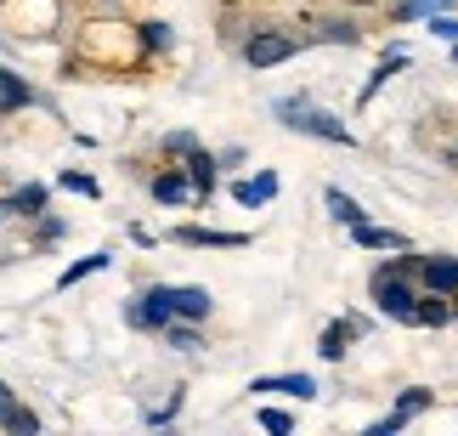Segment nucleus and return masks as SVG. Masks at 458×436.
<instances>
[{
	"label": "nucleus",
	"mask_w": 458,
	"mask_h": 436,
	"mask_svg": "<svg viewBox=\"0 0 458 436\" xmlns=\"http://www.w3.org/2000/svg\"><path fill=\"white\" fill-rule=\"evenodd\" d=\"M374 306L385 312V318H402V323H408L413 318V289L396 284L391 272H374Z\"/></svg>",
	"instance_id": "3"
},
{
	"label": "nucleus",
	"mask_w": 458,
	"mask_h": 436,
	"mask_svg": "<svg viewBox=\"0 0 458 436\" xmlns=\"http://www.w3.org/2000/svg\"><path fill=\"white\" fill-rule=\"evenodd\" d=\"M425 284L436 295H453L458 289V261H425Z\"/></svg>",
	"instance_id": "14"
},
{
	"label": "nucleus",
	"mask_w": 458,
	"mask_h": 436,
	"mask_svg": "<svg viewBox=\"0 0 458 436\" xmlns=\"http://www.w3.org/2000/svg\"><path fill=\"white\" fill-rule=\"evenodd\" d=\"M63 187H68V193H85V199H97V182L85 176V170H63Z\"/></svg>",
	"instance_id": "21"
},
{
	"label": "nucleus",
	"mask_w": 458,
	"mask_h": 436,
	"mask_svg": "<svg viewBox=\"0 0 458 436\" xmlns=\"http://www.w3.org/2000/svg\"><path fill=\"white\" fill-rule=\"evenodd\" d=\"M29 102H34L29 80L12 74V68H0V114H17V108H29Z\"/></svg>",
	"instance_id": "8"
},
{
	"label": "nucleus",
	"mask_w": 458,
	"mask_h": 436,
	"mask_svg": "<svg viewBox=\"0 0 458 436\" xmlns=\"http://www.w3.org/2000/svg\"><path fill=\"white\" fill-rule=\"evenodd\" d=\"M453 295H458V289H453ZM453 312H458V306H453Z\"/></svg>",
	"instance_id": "29"
},
{
	"label": "nucleus",
	"mask_w": 458,
	"mask_h": 436,
	"mask_svg": "<svg viewBox=\"0 0 458 436\" xmlns=\"http://www.w3.org/2000/svg\"><path fill=\"white\" fill-rule=\"evenodd\" d=\"M142 40H148V51H165V46H170V29H165V23H148Z\"/></svg>",
	"instance_id": "24"
},
{
	"label": "nucleus",
	"mask_w": 458,
	"mask_h": 436,
	"mask_svg": "<svg viewBox=\"0 0 458 436\" xmlns=\"http://www.w3.org/2000/svg\"><path fill=\"white\" fill-rule=\"evenodd\" d=\"M255 391H284V397H317V380L311 374H277V380H255Z\"/></svg>",
	"instance_id": "10"
},
{
	"label": "nucleus",
	"mask_w": 458,
	"mask_h": 436,
	"mask_svg": "<svg viewBox=\"0 0 458 436\" xmlns=\"http://www.w3.org/2000/svg\"><path fill=\"white\" fill-rule=\"evenodd\" d=\"M323 34H328V40H345V46L357 40V29H351V23H323Z\"/></svg>",
	"instance_id": "25"
},
{
	"label": "nucleus",
	"mask_w": 458,
	"mask_h": 436,
	"mask_svg": "<svg viewBox=\"0 0 458 436\" xmlns=\"http://www.w3.org/2000/svg\"><path fill=\"white\" fill-rule=\"evenodd\" d=\"M260 425H267V431H277V436H284V431H294V420H289L284 408H260Z\"/></svg>",
	"instance_id": "22"
},
{
	"label": "nucleus",
	"mask_w": 458,
	"mask_h": 436,
	"mask_svg": "<svg viewBox=\"0 0 458 436\" xmlns=\"http://www.w3.org/2000/svg\"><path fill=\"white\" fill-rule=\"evenodd\" d=\"M351 335H357V329H351V323H328V329H323V346H317V352H323V357H345Z\"/></svg>",
	"instance_id": "18"
},
{
	"label": "nucleus",
	"mask_w": 458,
	"mask_h": 436,
	"mask_svg": "<svg viewBox=\"0 0 458 436\" xmlns=\"http://www.w3.org/2000/svg\"><path fill=\"white\" fill-rule=\"evenodd\" d=\"M289 57H294V34H277V29L255 34V40L243 46V63L250 68H272V63H289Z\"/></svg>",
	"instance_id": "2"
},
{
	"label": "nucleus",
	"mask_w": 458,
	"mask_h": 436,
	"mask_svg": "<svg viewBox=\"0 0 458 436\" xmlns=\"http://www.w3.org/2000/svg\"><path fill=\"white\" fill-rule=\"evenodd\" d=\"M447 318H453V306H442V295H436V289H430V301H413V318H408V323H425V329H442Z\"/></svg>",
	"instance_id": "13"
},
{
	"label": "nucleus",
	"mask_w": 458,
	"mask_h": 436,
	"mask_svg": "<svg viewBox=\"0 0 458 436\" xmlns=\"http://www.w3.org/2000/svg\"><path fill=\"white\" fill-rule=\"evenodd\" d=\"M170 312H175V318H187V323H199V318H209V289H192V284H182V289H170Z\"/></svg>",
	"instance_id": "6"
},
{
	"label": "nucleus",
	"mask_w": 458,
	"mask_h": 436,
	"mask_svg": "<svg viewBox=\"0 0 458 436\" xmlns=\"http://www.w3.org/2000/svg\"><path fill=\"white\" fill-rule=\"evenodd\" d=\"M233 199H238V204H267V199H277V176H255V182H233Z\"/></svg>",
	"instance_id": "12"
},
{
	"label": "nucleus",
	"mask_w": 458,
	"mask_h": 436,
	"mask_svg": "<svg viewBox=\"0 0 458 436\" xmlns=\"http://www.w3.org/2000/svg\"><path fill=\"white\" fill-rule=\"evenodd\" d=\"M430 29L442 34V40H458V23H453V17H430Z\"/></svg>",
	"instance_id": "26"
},
{
	"label": "nucleus",
	"mask_w": 458,
	"mask_h": 436,
	"mask_svg": "<svg viewBox=\"0 0 458 436\" xmlns=\"http://www.w3.org/2000/svg\"><path fill=\"white\" fill-rule=\"evenodd\" d=\"M0 425H6V431H17V436H34V431H40V420H34V414H29L23 403H17V397H12L6 408H0Z\"/></svg>",
	"instance_id": "15"
},
{
	"label": "nucleus",
	"mask_w": 458,
	"mask_h": 436,
	"mask_svg": "<svg viewBox=\"0 0 458 436\" xmlns=\"http://www.w3.org/2000/svg\"><path fill=\"white\" fill-rule=\"evenodd\" d=\"M277 119H284L289 131H306V136H323V142H340V148H351L357 136H351L334 114H323V108H311L306 97H284L277 102Z\"/></svg>",
	"instance_id": "1"
},
{
	"label": "nucleus",
	"mask_w": 458,
	"mask_h": 436,
	"mask_svg": "<svg viewBox=\"0 0 458 436\" xmlns=\"http://www.w3.org/2000/svg\"><path fill=\"white\" fill-rule=\"evenodd\" d=\"M12 403V386H6V380H0V408H6Z\"/></svg>",
	"instance_id": "28"
},
{
	"label": "nucleus",
	"mask_w": 458,
	"mask_h": 436,
	"mask_svg": "<svg viewBox=\"0 0 458 436\" xmlns=\"http://www.w3.org/2000/svg\"><path fill=\"white\" fill-rule=\"evenodd\" d=\"M357 244L362 250H408L402 233H391V227H368V221H357Z\"/></svg>",
	"instance_id": "11"
},
{
	"label": "nucleus",
	"mask_w": 458,
	"mask_h": 436,
	"mask_svg": "<svg viewBox=\"0 0 458 436\" xmlns=\"http://www.w3.org/2000/svg\"><path fill=\"white\" fill-rule=\"evenodd\" d=\"M170 318H175V312H170V289H148L142 306H131V323L136 329H165Z\"/></svg>",
	"instance_id": "4"
},
{
	"label": "nucleus",
	"mask_w": 458,
	"mask_h": 436,
	"mask_svg": "<svg viewBox=\"0 0 458 436\" xmlns=\"http://www.w3.org/2000/svg\"><path fill=\"white\" fill-rule=\"evenodd\" d=\"M425 403H430V391H419V386H413L408 397H402V408H396V414H402V420H413V414L425 408Z\"/></svg>",
	"instance_id": "23"
},
{
	"label": "nucleus",
	"mask_w": 458,
	"mask_h": 436,
	"mask_svg": "<svg viewBox=\"0 0 458 436\" xmlns=\"http://www.w3.org/2000/svg\"><path fill=\"white\" fill-rule=\"evenodd\" d=\"M192 193H209V187H216V159H209V153H192Z\"/></svg>",
	"instance_id": "19"
},
{
	"label": "nucleus",
	"mask_w": 458,
	"mask_h": 436,
	"mask_svg": "<svg viewBox=\"0 0 458 436\" xmlns=\"http://www.w3.org/2000/svg\"><path fill=\"white\" fill-rule=\"evenodd\" d=\"M402 425H408V420H402V414H391V420H379V425H374V436H396Z\"/></svg>",
	"instance_id": "27"
},
{
	"label": "nucleus",
	"mask_w": 458,
	"mask_h": 436,
	"mask_svg": "<svg viewBox=\"0 0 458 436\" xmlns=\"http://www.w3.org/2000/svg\"><path fill=\"white\" fill-rule=\"evenodd\" d=\"M153 199L158 204H187L192 199V182L182 176V170H165V176H153Z\"/></svg>",
	"instance_id": "9"
},
{
	"label": "nucleus",
	"mask_w": 458,
	"mask_h": 436,
	"mask_svg": "<svg viewBox=\"0 0 458 436\" xmlns=\"http://www.w3.org/2000/svg\"><path fill=\"white\" fill-rule=\"evenodd\" d=\"M165 346H175V352H192V346H199V329H192V323H165Z\"/></svg>",
	"instance_id": "20"
},
{
	"label": "nucleus",
	"mask_w": 458,
	"mask_h": 436,
	"mask_svg": "<svg viewBox=\"0 0 458 436\" xmlns=\"http://www.w3.org/2000/svg\"><path fill=\"white\" fill-rule=\"evenodd\" d=\"M323 199H328V210H334V221H345V227H357V221H362V204L351 199V193H340V187H328Z\"/></svg>",
	"instance_id": "16"
},
{
	"label": "nucleus",
	"mask_w": 458,
	"mask_h": 436,
	"mask_svg": "<svg viewBox=\"0 0 458 436\" xmlns=\"http://www.w3.org/2000/svg\"><path fill=\"white\" fill-rule=\"evenodd\" d=\"M0 216H46V187H40V182L17 187V193L0 204Z\"/></svg>",
	"instance_id": "7"
},
{
	"label": "nucleus",
	"mask_w": 458,
	"mask_h": 436,
	"mask_svg": "<svg viewBox=\"0 0 458 436\" xmlns=\"http://www.w3.org/2000/svg\"><path fill=\"white\" fill-rule=\"evenodd\" d=\"M175 244H192V250H243V233H204V227H182L175 233Z\"/></svg>",
	"instance_id": "5"
},
{
	"label": "nucleus",
	"mask_w": 458,
	"mask_h": 436,
	"mask_svg": "<svg viewBox=\"0 0 458 436\" xmlns=\"http://www.w3.org/2000/svg\"><path fill=\"white\" fill-rule=\"evenodd\" d=\"M102 267H108V250H102V255H85V261H74V267H68V272L57 278V289H74L80 278H91V272H102Z\"/></svg>",
	"instance_id": "17"
}]
</instances>
